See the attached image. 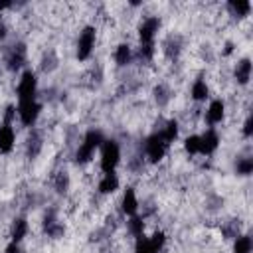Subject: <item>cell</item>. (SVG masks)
<instances>
[{"mask_svg":"<svg viewBox=\"0 0 253 253\" xmlns=\"http://www.w3.org/2000/svg\"><path fill=\"white\" fill-rule=\"evenodd\" d=\"M160 136H162V140H164L166 144L174 142L176 136H178V123H176V121H168L166 126L160 130Z\"/></svg>","mask_w":253,"mask_h":253,"instance_id":"17","label":"cell"},{"mask_svg":"<svg viewBox=\"0 0 253 253\" xmlns=\"http://www.w3.org/2000/svg\"><path fill=\"white\" fill-rule=\"evenodd\" d=\"M115 61L117 65H126L130 61V45L128 43H119L115 49Z\"/></svg>","mask_w":253,"mask_h":253,"instance_id":"18","label":"cell"},{"mask_svg":"<svg viewBox=\"0 0 253 253\" xmlns=\"http://www.w3.org/2000/svg\"><path fill=\"white\" fill-rule=\"evenodd\" d=\"M121 210L123 213L126 215H134L136 210H138V200H136V194L132 188H126L125 194H123V200H121Z\"/></svg>","mask_w":253,"mask_h":253,"instance_id":"11","label":"cell"},{"mask_svg":"<svg viewBox=\"0 0 253 253\" xmlns=\"http://www.w3.org/2000/svg\"><path fill=\"white\" fill-rule=\"evenodd\" d=\"M160 28V18L158 16H146L142 20V24L138 26V40H140V45H150L154 43V38H156V32Z\"/></svg>","mask_w":253,"mask_h":253,"instance_id":"5","label":"cell"},{"mask_svg":"<svg viewBox=\"0 0 253 253\" xmlns=\"http://www.w3.org/2000/svg\"><path fill=\"white\" fill-rule=\"evenodd\" d=\"M166 146L168 144L162 140L160 132H154L152 136H148L146 142H144V150H146L148 160L150 162H160L164 158V154H166Z\"/></svg>","mask_w":253,"mask_h":253,"instance_id":"6","label":"cell"},{"mask_svg":"<svg viewBox=\"0 0 253 253\" xmlns=\"http://www.w3.org/2000/svg\"><path fill=\"white\" fill-rule=\"evenodd\" d=\"M95 40H97V30L93 26H85L79 32V38H77V59L79 61L89 59L95 47Z\"/></svg>","mask_w":253,"mask_h":253,"instance_id":"3","label":"cell"},{"mask_svg":"<svg viewBox=\"0 0 253 253\" xmlns=\"http://www.w3.org/2000/svg\"><path fill=\"white\" fill-rule=\"evenodd\" d=\"M233 253H251V237H249L247 233H243V235H235Z\"/></svg>","mask_w":253,"mask_h":253,"instance_id":"19","label":"cell"},{"mask_svg":"<svg viewBox=\"0 0 253 253\" xmlns=\"http://www.w3.org/2000/svg\"><path fill=\"white\" fill-rule=\"evenodd\" d=\"M208 93H210L208 83L204 79H196L194 85H192V99L194 101H206L208 99Z\"/></svg>","mask_w":253,"mask_h":253,"instance_id":"16","label":"cell"},{"mask_svg":"<svg viewBox=\"0 0 253 253\" xmlns=\"http://www.w3.org/2000/svg\"><path fill=\"white\" fill-rule=\"evenodd\" d=\"M134 253H158V251L152 247V243H150V239H148V237L140 235V237H136V243H134Z\"/></svg>","mask_w":253,"mask_h":253,"instance_id":"21","label":"cell"},{"mask_svg":"<svg viewBox=\"0 0 253 253\" xmlns=\"http://www.w3.org/2000/svg\"><path fill=\"white\" fill-rule=\"evenodd\" d=\"M251 132H253V119H251V117H247V119H245V123H243V136H245V138H249V136H251Z\"/></svg>","mask_w":253,"mask_h":253,"instance_id":"27","label":"cell"},{"mask_svg":"<svg viewBox=\"0 0 253 253\" xmlns=\"http://www.w3.org/2000/svg\"><path fill=\"white\" fill-rule=\"evenodd\" d=\"M121 160V148L115 140H103L101 144V170L107 172H115L117 164Z\"/></svg>","mask_w":253,"mask_h":253,"instance_id":"2","label":"cell"},{"mask_svg":"<svg viewBox=\"0 0 253 253\" xmlns=\"http://www.w3.org/2000/svg\"><path fill=\"white\" fill-rule=\"evenodd\" d=\"M55 188H57V192H65V188H67V174L65 172H59Z\"/></svg>","mask_w":253,"mask_h":253,"instance_id":"26","label":"cell"},{"mask_svg":"<svg viewBox=\"0 0 253 253\" xmlns=\"http://www.w3.org/2000/svg\"><path fill=\"white\" fill-rule=\"evenodd\" d=\"M223 117H225V105H223V101H221V99L211 101L210 107H208V111H206L208 123H210V125H217V123L223 121Z\"/></svg>","mask_w":253,"mask_h":253,"instance_id":"9","label":"cell"},{"mask_svg":"<svg viewBox=\"0 0 253 253\" xmlns=\"http://www.w3.org/2000/svg\"><path fill=\"white\" fill-rule=\"evenodd\" d=\"M154 97H156V103H158L160 107H164V105L168 103V99H170V97L166 95V89H164L162 85H158V87L154 89Z\"/></svg>","mask_w":253,"mask_h":253,"instance_id":"25","label":"cell"},{"mask_svg":"<svg viewBox=\"0 0 253 253\" xmlns=\"http://www.w3.org/2000/svg\"><path fill=\"white\" fill-rule=\"evenodd\" d=\"M184 150L188 154H200V136L198 134H190L184 140Z\"/></svg>","mask_w":253,"mask_h":253,"instance_id":"22","label":"cell"},{"mask_svg":"<svg viewBox=\"0 0 253 253\" xmlns=\"http://www.w3.org/2000/svg\"><path fill=\"white\" fill-rule=\"evenodd\" d=\"M235 168H237V174L249 176V174H251V170H253V158H249V156H245V158H239Z\"/></svg>","mask_w":253,"mask_h":253,"instance_id":"23","label":"cell"},{"mask_svg":"<svg viewBox=\"0 0 253 253\" xmlns=\"http://www.w3.org/2000/svg\"><path fill=\"white\" fill-rule=\"evenodd\" d=\"M148 239H150V243H152V247H154L156 251H162V247H164V243H166V235H164L162 231H154L152 237H148Z\"/></svg>","mask_w":253,"mask_h":253,"instance_id":"24","label":"cell"},{"mask_svg":"<svg viewBox=\"0 0 253 253\" xmlns=\"http://www.w3.org/2000/svg\"><path fill=\"white\" fill-rule=\"evenodd\" d=\"M103 144V134L99 132V130H89L87 134H85V138H83V142L79 144V148H77V162L79 164H85V162H89L91 160V156H93V152H95V148H99Z\"/></svg>","mask_w":253,"mask_h":253,"instance_id":"1","label":"cell"},{"mask_svg":"<svg viewBox=\"0 0 253 253\" xmlns=\"http://www.w3.org/2000/svg\"><path fill=\"white\" fill-rule=\"evenodd\" d=\"M36 87H38V79L34 75V71H24L22 79L18 83V101L20 103H28V101H36Z\"/></svg>","mask_w":253,"mask_h":253,"instance_id":"4","label":"cell"},{"mask_svg":"<svg viewBox=\"0 0 253 253\" xmlns=\"http://www.w3.org/2000/svg\"><path fill=\"white\" fill-rule=\"evenodd\" d=\"M249 77H251V61L249 59L237 61V65H235V81L239 85H247Z\"/></svg>","mask_w":253,"mask_h":253,"instance_id":"12","label":"cell"},{"mask_svg":"<svg viewBox=\"0 0 253 253\" xmlns=\"http://www.w3.org/2000/svg\"><path fill=\"white\" fill-rule=\"evenodd\" d=\"M6 253H22V251H20L18 243H16V241H12V243H10L8 247H6Z\"/></svg>","mask_w":253,"mask_h":253,"instance_id":"28","label":"cell"},{"mask_svg":"<svg viewBox=\"0 0 253 253\" xmlns=\"http://www.w3.org/2000/svg\"><path fill=\"white\" fill-rule=\"evenodd\" d=\"M14 142H16V134H14L12 125H2L0 126V152H4V154L12 152Z\"/></svg>","mask_w":253,"mask_h":253,"instance_id":"10","label":"cell"},{"mask_svg":"<svg viewBox=\"0 0 253 253\" xmlns=\"http://www.w3.org/2000/svg\"><path fill=\"white\" fill-rule=\"evenodd\" d=\"M117 188H119V178H117V174H115V172L103 174V178H101V182H99V192H101V194H113Z\"/></svg>","mask_w":253,"mask_h":253,"instance_id":"14","label":"cell"},{"mask_svg":"<svg viewBox=\"0 0 253 253\" xmlns=\"http://www.w3.org/2000/svg\"><path fill=\"white\" fill-rule=\"evenodd\" d=\"M6 34H8V32H6V26L0 22V40H4V38H6Z\"/></svg>","mask_w":253,"mask_h":253,"instance_id":"29","label":"cell"},{"mask_svg":"<svg viewBox=\"0 0 253 253\" xmlns=\"http://www.w3.org/2000/svg\"><path fill=\"white\" fill-rule=\"evenodd\" d=\"M227 8L233 12V16H239V18L249 16V12H251V4L247 0H231L227 4Z\"/></svg>","mask_w":253,"mask_h":253,"instance_id":"15","label":"cell"},{"mask_svg":"<svg viewBox=\"0 0 253 253\" xmlns=\"http://www.w3.org/2000/svg\"><path fill=\"white\" fill-rule=\"evenodd\" d=\"M28 229H30V227H28V221H26L24 217L14 219V223H12V227H10V239L16 241V243H20V241L26 237Z\"/></svg>","mask_w":253,"mask_h":253,"instance_id":"13","label":"cell"},{"mask_svg":"<svg viewBox=\"0 0 253 253\" xmlns=\"http://www.w3.org/2000/svg\"><path fill=\"white\" fill-rule=\"evenodd\" d=\"M126 225H128V231H130L134 237H140L142 231H144V219H142V217L130 215V219L126 221Z\"/></svg>","mask_w":253,"mask_h":253,"instance_id":"20","label":"cell"},{"mask_svg":"<svg viewBox=\"0 0 253 253\" xmlns=\"http://www.w3.org/2000/svg\"><path fill=\"white\" fill-rule=\"evenodd\" d=\"M16 111H18V117H20L22 125L24 126H32L36 123L40 111H42V105L38 101H28V103H20Z\"/></svg>","mask_w":253,"mask_h":253,"instance_id":"7","label":"cell"},{"mask_svg":"<svg viewBox=\"0 0 253 253\" xmlns=\"http://www.w3.org/2000/svg\"><path fill=\"white\" fill-rule=\"evenodd\" d=\"M219 146V134L213 128H208L200 136V154H211Z\"/></svg>","mask_w":253,"mask_h":253,"instance_id":"8","label":"cell"}]
</instances>
